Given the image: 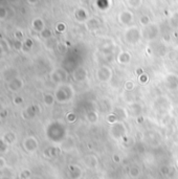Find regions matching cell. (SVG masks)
Returning <instances> with one entry per match:
<instances>
[{"instance_id": "5b68a950", "label": "cell", "mask_w": 178, "mask_h": 179, "mask_svg": "<svg viewBox=\"0 0 178 179\" xmlns=\"http://www.w3.org/2000/svg\"><path fill=\"white\" fill-rule=\"evenodd\" d=\"M24 149L27 151V152H35L36 150L38 149V140L35 138V137H27V138H25V140H24Z\"/></svg>"}, {"instance_id": "6da1fadb", "label": "cell", "mask_w": 178, "mask_h": 179, "mask_svg": "<svg viewBox=\"0 0 178 179\" xmlns=\"http://www.w3.org/2000/svg\"><path fill=\"white\" fill-rule=\"evenodd\" d=\"M109 134L113 139H122L124 138L127 134V128H126L125 124L123 122L117 120L116 123L112 124L110 129H109Z\"/></svg>"}, {"instance_id": "7a4b0ae2", "label": "cell", "mask_w": 178, "mask_h": 179, "mask_svg": "<svg viewBox=\"0 0 178 179\" xmlns=\"http://www.w3.org/2000/svg\"><path fill=\"white\" fill-rule=\"evenodd\" d=\"M73 94L72 88L68 85H62L61 87L58 88L56 94H54V98L56 100H58L61 103H65V102L71 100V96Z\"/></svg>"}, {"instance_id": "5bb4252c", "label": "cell", "mask_w": 178, "mask_h": 179, "mask_svg": "<svg viewBox=\"0 0 178 179\" xmlns=\"http://www.w3.org/2000/svg\"><path fill=\"white\" fill-rule=\"evenodd\" d=\"M125 87V90L126 91H132V90L135 88V84H134L133 81H131V80H129V81H126V83L124 85Z\"/></svg>"}, {"instance_id": "277c9868", "label": "cell", "mask_w": 178, "mask_h": 179, "mask_svg": "<svg viewBox=\"0 0 178 179\" xmlns=\"http://www.w3.org/2000/svg\"><path fill=\"white\" fill-rule=\"evenodd\" d=\"M141 34L139 33V29L137 28L136 26H131L126 31V34H125V41L127 43L131 44H136L141 39Z\"/></svg>"}, {"instance_id": "52a82bcc", "label": "cell", "mask_w": 178, "mask_h": 179, "mask_svg": "<svg viewBox=\"0 0 178 179\" xmlns=\"http://www.w3.org/2000/svg\"><path fill=\"white\" fill-rule=\"evenodd\" d=\"M67 170H68L67 171L68 178L69 179H79L82 176V170H81V168L78 166L71 164Z\"/></svg>"}, {"instance_id": "d6986e66", "label": "cell", "mask_w": 178, "mask_h": 179, "mask_svg": "<svg viewBox=\"0 0 178 179\" xmlns=\"http://www.w3.org/2000/svg\"><path fill=\"white\" fill-rule=\"evenodd\" d=\"M169 169L168 168H163V170H161V172H163V175H168L169 174Z\"/></svg>"}, {"instance_id": "ba28073f", "label": "cell", "mask_w": 178, "mask_h": 179, "mask_svg": "<svg viewBox=\"0 0 178 179\" xmlns=\"http://www.w3.org/2000/svg\"><path fill=\"white\" fill-rule=\"evenodd\" d=\"M119 20L122 24L128 25V24H130L131 22L133 21L132 13L129 12V11H123V12H120L119 15Z\"/></svg>"}, {"instance_id": "9a60e30c", "label": "cell", "mask_w": 178, "mask_h": 179, "mask_svg": "<svg viewBox=\"0 0 178 179\" xmlns=\"http://www.w3.org/2000/svg\"><path fill=\"white\" fill-rule=\"evenodd\" d=\"M128 3L133 9H137L142 3V0H128Z\"/></svg>"}, {"instance_id": "7c38bea8", "label": "cell", "mask_w": 178, "mask_h": 179, "mask_svg": "<svg viewBox=\"0 0 178 179\" xmlns=\"http://www.w3.org/2000/svg\"><path fill=\"white\" fill-rule=\"evenodd\" d=\"M54 100H56V98H54L53 94H50V93H46V94H44V98H43L44 104L47 107L53 106L54 103Z\"/></svg>"}, {"instance_id": "3957f363", "label": "cell", "mask_w": 178, "mask_h": 179, "mask_svg": "<svg viewBox=\"0 0 178 179\" xmlns=\"http://www.w3.org/2000/svg\"><path fill=\"white\" fill-rule=\"evenodd\" d=\"M112 76H113V70H112L111 67L107 65H102L97 71V76L98 80L101 82V83H107L112 79Z\"/></svg>"}, {"instance_id": "ffe728a7", "label": "cell", "mask_w": 178, "mask_h": 179, "mask_svg": "<svg viewBox=\"0 0 178 179\" xmlns=\"http://www.w3.org/2000/svg\"><path fill=\"white\" fill-rule=\"evenodd\" d=\"M176 167L178 168V159H177V160H176Z\"/></svg>"}, {"instance_id": "2e32d148", "label": "cell", "mask_w": 178, "mask_h": 179, "mask_svg": "<svg viewBox=\"0 0 178 179\" xmlns=\"http://www.w3.org/2000/svg\"><path fill=\"white\" fill-rule=\"evenodd\" d=\"M139 23L141 24L142 26H148L150 25V23H151V20H150V18L148 17V16H141V19H139Z\"/></svg>"}, {"instance_id": "e0dca14e", "label": "cell", "mask_w": 178, "mask_h": 179, "mask_svg": "<svg viewBox=\"0 0 178 179\" xmlns=\"http://www.w3.org/2000/svg\"><path fill=\"white\" fill-rule=\"evenodd\" d=\"M148 80H149V78H148V76H147L146 73L142 72L141 74H139L138 81H139V83H141V84H146L147 82H148Z\"/></svg>"}, {"instance_id": "9c48e42d", "label": "cell", "mask_w": 178, "mask_h": 179, "mask_svg": "<svg viewBox=\"0 0 178 179\" xmlns=\"http://www.w3.org/2000/svg\"><path fill=\"white\" fill-rule=\"evenodd\" d=\"M116 61L120 65H127L131 62V54L129 51H120L116 57Z\"/></svg>"}, {"instance_id": "8992f818", "label": "cell", "mask_w": 178, "mask_h": 179, "mask_svg": "<svg viewBox=\"0 0 178 179\" xmlns=\"http://www.w3.org/2000/svg\"><path fill=\"white\" fill-rule=\"evenodd\" d=\"M84 164L89 169H95L98 166V159L94 154H88L84 157Z\"/></svg>"}, {"instance_id": "30bf717a", "label": "cell", "mask_w": 178, "mask_h": 179, "mask_svg": "<svg viewBox=\"0 0 178 179\" xmlns=\"http://www.w3.org/2000/svg\"><path fill=\"white\" fill-rule=\"evenodd\" d=\"M166 83L169 89H175L178 87V76L174 73H170L166 79Z\"/></svg>"}, {"instance_id": "ac0fdd59", "label": "cell", "mask_w": 178, "mask_h": 179, "mask_svg": "<svg viewBox=\"0 0 178 179\" xmlns=\"http://www.w3.org/2000/svg\"><path fill=\"white\" fill-rule=\"evenodd\" d=\"M112 159H113V161L116 162V164H119V162L120 161V157H119V155H117V154H113Z\"/></svg>"}, {"instance_id": "4fadbf2b", "label": "cell", "mask_w": 178, "mask_h": 179, "mask_svg": "<svg viewBox=\"0 0 178 179\" xmlns=\"http://www.w3.org/2000/svg\"><path fill=\"white\" fill-rule=\"evenodd\" d=\"M129 175H130V177H132V178H137L138 176L141 175V170H139V168L136 166L131 167L129 169Z\"/></svg>"}, {"instance_id": "8fae6325", "label": "cell", "mask_w": 178, "mask_h": 179, "mask_svg": "<svg viewBox=\"0 0 178 179\" xmlns=\"http://www.w3.org/2000/svg\"><path fill=\"white\" fill-rule=\"evenodd\" d=\"M86 76H87V71L86 69H84V68H80V69L76 70L75 73V78L76 81H83V80L86 79Z\"/></svg>"}]
</instances>
